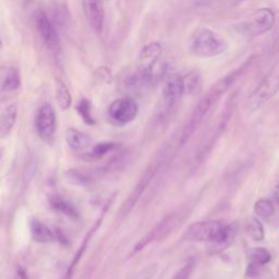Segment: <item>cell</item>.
I'll use <instances>...</instances> for the list:
<instances>
[{
	"label": "cell",
	"mask_w": 279,
	"mask_h": 279,
	"mask_svg": "<svg viewBox=\"0 0 279 279\" xmlns=\"http://www.w3.org/2000/svg\"><path fill=\"white\" fill-rule=\"evenodd\" d=\"M246 66H243L237 70L232 71L231 73L227 74L226 76L221 77L219 81H217L215 84L213 85L212 89L206 93V94L200 99L198 103L196 104L194 110L192 111L191 116L189 117L187 124L184 125L182 132L180 135V139H179V144L180 146H183L185 143H187L190 138L196 131L198 126L201 125L203 119L205 118L206 113L212 108V106L215 104L218 98L224 94V93L231 87L233 82L237 80L238 76L241 74L243 69Z\"/></svg>",
	"instance_id": "obj_1"
},
{
	"label": "cell",
	"mask_w": 279,
	"mask_h": 279,
	"mask_svg": "<svg viewBox=\"0 0 279 279\" xmlns=\"http://www.w3.org/2000/svg\"><path fill=\"white\" fill-rule=\"evenodd\" d=\"M82 6L85 17H87L93 30L97 33H101L103 30L105 18L103 4L98 2H83Z\"/></svg>",
	"instance_id": "obj_12"
},
{
	"label": "cell",
	"mask_w": 279,
	"mask_h": 279,
	"mask_svg": "<svg viewBox=\"0 0 279 279\" xmlns=\"http://www.w3.org/2000/svg\"><path fill=\"white\" fill-rule=\"evenodd\" d=\"M163 54L161 43L152 42L147 44L139 56V73L143 81H151L154 69Z\"/></svg>",
	"instance_id": "obj_9"
},
{
	"label": "cell",
	"mask_w": 279,
	"mask_h": 279,
	"mask_svg": "<svg viewBox=\"0 0 279 279\" xmlns=\"http://www.w3.org/2000/svg\"><path fill=\"white\" fill-rule=\"evenodd\" d=\"M193 269H194V262L190 261L185 264L182 268H180L177 271L173 279H189Z\"/></svg>",
	"instance_id": "obj_25"
},
{
	"label": "cell",
	"mask_w": 279,
	"mask_h": 279,
	"mask_svg": "<svg viewBox=\"0 0 279 279\" xmlns=\"http://www.w3.org/2000/svg\"><path fill=\"white\" fill-rule=\"evenodd\" d=\"M139 111L138 104L132 98H119L113 101L109 107L107 114L113 125L126 126L137 118Z\"/></svg>",
	"instance_id": "obj_6"
},
{
	"label": "cell",
	"mask_w": 279,
	"mask_h": 279,
	"mask_svg": "<svg viewBox=\"0 0 279 279\" xmlns=\"http://www.w3.org/2000/svg\"><path fill=\"white\" fill-rule=\"evenodd\" d=\"M56 98L62 110H67L71 106V102H72V99H71V94L67 88V85L59 80H57V85H56Z\"/></svg>",
	"instance_id": "obj_19"
},
{
	"label": "cell",
	"mask_w": 279,
	"mask_h": 279,
	"mask_svg": "<svg viewBox=\"0 0 279 279\" xmlns=\"http://www.w3.org/2000/svg\"><path fill=\"white\" fill-rule=\"evenodd\" d=\"M35 23H36L37 32L39 34V37L42 38L45 46L52 52H57L59 49V35L57 32L54 23L46 12L39 10L35 17Z\"/></svg>",
	"instance_id": "obj_10"
},
{
	"label": "cell",
	"mask_w": 279,
	"mask_h": 279,
	"mask_svg": "<svg viewBox=\"0 0 279 279\" xmlns=\"http://www.w3.org/2000/svg\"><path fill=\"white\" fill-rule=\"evenodd\" d=\"M76 109L85 124H89V125L94 124V119L92 117L91 105L89 101H87V99H82V101L77 104Z\"/></svg>",
	"instance_id": "obj_24"
},
{
	"label": "cell",
	"mask_w": 279,
	"mask_h": 279,
	"mask_svg": "<svg viewBox=\"0 0 279 279\" xmlns=\"http://www.w3.org/2000/svg\"><path fill=\"white\" fill-rule=\"evenodd\" d=\"M160 167H161V162H157L153 164V165L149 166V168H147L145 174L142 176L141 180L138 182L137 185H135L132 193L129 195V197L126 200L125 204L123 205V207H121V214H123V215H127V214L129 212H131L133 210V207L137 205L139 200L143 195V193H144L145 190L147 189L148 184L152 182L153 178L155 177L157 171H158Z\"/></svg>",
	"instance_id": "obj_11"
},
{
	"label": "cell",
	"mask_w": 279,
	"mask_h": 279,
	"mask_svg": "<svg viewBox=\"0 0 279 279\" xmlns=\"http://www.w3.org/2000/svg\"><path fill=\"white\" fill-rule=\"evenodd\" d=\"M279 92V68L271 70L263 77V80L256 85L255 89L249 95L247 108L249 111H255L270 101Z\"/></svg>",
	"instance_id": "obj_4"
},
{
	"label": "cell",
	"mask_w": 279,
	"mask_h": 279,
	"mask_svg": "<svg viewBox=\"0 0 279 279\" xmlns=\"http://www.w3.org/2000/svg\"><path fill=\"white\" fill-rule=\"evenodd\" d=\"M21 87V74L17 68L8 67L2 72V91L12 92Z\"/></svg>",
	"instance_id": "obj_15"
},
{
	"label": "cell",
	"mask_w": 279,
	"mask_h": 279,
	"mask_svg": "<svg viewBox=\"0 0 279 279\" xmlns=\"http://www.w3.org/2000/svg\"><path fill=\"white\" fill-rule=\"evenodd\" d=\"M157 269H158V266H157L156 264H153V265H149L146 268L141 270L140 273L135 275L132 279H152L157 273Z\"/></svg>",
	"instance_id": "obj_26"
},
{
	"label": "cell",
	"mask_w": 279,
	"mask_h": 279,
	"mask_svg": "<svg viewBox=\"0 0 279 279\" xmlns=\"http://www.w3.org/2000/svg\"><path fill=\"white\" fill-rule=\"evenodd\" d=\"M188 48L191 55L198 58H213L226 51L227 43L210 28L201 27L191 34Z\"/></svg>",
	"instance_id": "obj_3"
},
{
	"label": "cell",
	"mask_w": 279,
	"mask_h": 279,
	"mask_svg": "<svg viewBox=\"0 0 279 279\" xmlns=\"http://www.w3.org/2000/svg\"><path fill=\"white\" fill-rule=\"evenodd\" d=\"M49 203H51L52 209H54L56 212L63 214V215H66L68 217L76 218L78 215L75 207L61 196L53 195L51 198H49Z\"/></svg>",
	"instance_id": "obj_17"
},
{
	"label": "cell",
	"mask_w": 279,
	"mask_h": 279,
	"mask_svg": "<svg viewBox=\"0 0 279 279\" xmlns=\"http://www.w3.org/2000/svg\"><path fill=\"white\" fill-rule=\"evenodd\" d=\"M185 94L183 75L179 73L169 74L165 81L163 89V116L167 117L168 114L176 109L180 103L182 96Z\"/></svg>",
	"instance_id": "obj_5"
},
{
	"label": "cell",
	"mask_w": 279,
	"mask_h": 279,
	"mask_svg": "<svg viewBox=\"0 0 279 279\" xmlns=\"http://www.w3.org/2000/svg\"><path fill=\"white\" fill-rule=\"evenodd\" d=\"M261 265H259V264H255L253 262H251L248 265V269H247V276L249 278H257L260 277L261 273H262V269H261Z\"/></svg>",
	"instance_id": "obj_27"
},
{
	"label": "cell",
	"mask_w": 279,
	"mask_h": 279,
	"mask_svg": "<svg viewBox=\"0 0 279 279\" xmlns=\"http://www.w3.org/2000/svg\"><path fill=\"white\" fill-rule=\"evenodd\" d=\"M232 237V229L217 220L198 221L191 225L184 233V239L190 241L213 242L216 246H228Z\"/></svg>",
	"instance_id": "obj_2"
},
{
	"label": "cell",
	"mask_w": 279,
	"mask_h": 279,
	"mask_svg": "<svg viewBox=\"0 0 279 279\" xmlns=\"http://www.w3.org/2000/svg\"><path fill=\"white\" fill-rule=\"evenodd\" d=\"M274 197L276 200V202L279 204V184L276 187L275 189V193H274Z\"/></svg>",
	"instance_id": "obj_28"
},
{
	"label": "cell",
	"mask_w": 279,
	"mask_h": 279,
	"mask_svg": "<svg viewBox=\"0 0 279 279\" xmlns=\"http://www.w3.org/2000/svg\"><path fill=\"white\" fill-rule=\"evenodd\" d=\"M255 213L262 218H269L274 214V205L269 200H259L254 205Z\"/></svg>",
	"instance_id": "obj_20"
},
{
	"label": "cell",
	"mask_w": 279,
	"mask_h": 279,
	"mask_svg": "<svg viewBox=\"0 0 279 279\" xmlns=\"http://www.w3.org/2000/svg\"><path fill=\"white\" fill-rule=\"evenodd\" d=\"M18 107L16 104L6 106L0 116V137L5 138L8 135L17 123Z\"/></svg>",
	"instance_id": "obj_14"
},
{
	"label": "cell",
	"mask_w": 279,
	"mask_h": 279,
	"mask_svg": "<svg viewBox=\"0 0 279 279\" xmlns=\"http://www.w3.org/2000/svg\"><path fill=\"white\" fill-rule=\"evenodd\" d=\"M248 232L255 241H262L264 239V228L259 219L253 217L249 219Z\"/></svg>",
	"instance_id": "obj_21"
},
{
	"label": "cell",
	"mask_w": 279,
	"mask_h": 279,
	"mask_svg": "<svg viewBox=\"0 0 279 279\" xmlns=\"http://www.w3.org/2000/svg\"><path fill=\"white\" fill-rule=\"evenodd\" d=\"M31 233L35 241L41 243L52 242L56 239L55 232L46 224L37 219H33L31 223Z\"/></svg>",
	"instance_id": "obj_16"
},
{
	"label": "cell",
	"mask_w": 279,
	"mask_h": 279,
	"mask_svg": "<svg viewBox=\"0 0 279 279\" xmlns=\"http://www.w3.org/2000/svg\"><path fill=\"white\" fill-rule=\"evenodd\" d=\"M185 94H195L202 87V75L196 71H193L183 75Z\"/></svg>",
	"instance_id": "obj_18"
},
{
	"label": "cell",
	"mask_w": 279,
	"mask_h": 279,
	"mask_svg": "<svg viewBox=\"0 0 279 279\" xmlns=\"http://www.w3.org/2000/svg\"><path fill=\"white\" fill-rule=\"evenodd\" d=\"M118 146L117 143H112V142H106V143H99L96 146L92 148V151L90 153V156L93 157V158H102L103 156L107 155L113 151L114 148Z\"/></svg>",
	"instance_id": "obj_23"
},
{
	"label": "cell",
	"mask_w": 279,
	"mask_h": 279,
	"mask_svg": "<svg viewBox=\"0 0 279 279\" xmlns=\"http://www.w3.org/2000/svg\"><path fill=\"white\" fill-rule=\"evenodd\" d=\"M250 259H251V262L259 264V265L262 266L265 265V264H267L270 261L271 255L266 249L254 248L251 250V252H250Z\"/></svg>",
	"instance_id": "obj_22"
},
{
	"label": "cell",
	"mask_w": 279,
	"mask_h": 279,
	"mask_svg": "<svg viewBox=\"0 0 279 279\" xmlns=\"http://www.w3.org/2000/svg\"><path fill=\"white\" fill-rule=\"evenodd\" d=\"M35 127L38 137L46 143H52L57 130V117L55 108L48 103L43 104L35 118Z\"/></svg>",
	"instance_id": "obj_7"
},
{
	"label": "cell",
	"mask_w": 279,
	"mask_h": 279,
	"mask_svg": "<svg viewBox=\"0 0 279 279\" xmlns=\"http://www.w3.org/2000/svg\"><path fill=\"white\" fill-rule=\"evenodd\" d=\"M66 141L68 146L73 151H85L92 146L90 135L76 129H68L66 132Z\"/></svg>",
	"instance_id": "obj_13"
},
{
	"label": "cell",
	"mask_w": 279,
	"mask_h": 279,
	"mask_svg": "<svg viewBox=\"0 0 279 279\" xmlns=\"http://www.w3.org/2000/svg\"><path fill=\"white\" fill-rule=\"evenodd\" d=\"M275 23V13L269 8H261L255 11L242 26L249 36H260L271 30Z\"/></svg>",
	"instance_id": "obj_8"
}]
</instances>
